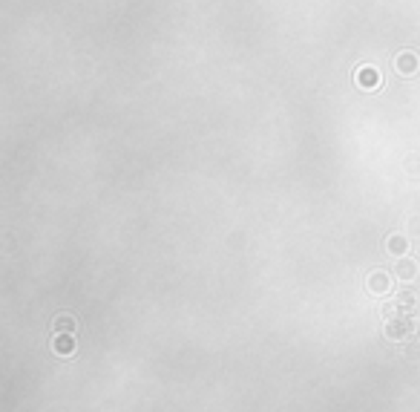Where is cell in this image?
Segmentation results:
<instances>
[{
	"instance_id": "cell-1",
	"label": "cell",
	"mask_w": 420,
	"mask_h": 412,
	"mask_svg": "<svg viewBox=\"0 0 420 412\" xmlns=\"http://www.w3.org/2000/svg\"><path fill=\"white\" fill-rule=\"evenodd\" d=\"M417 69H420V55L415 49L397 52V58H395V72H397V76L412 78V76H417Z\"/></svg>"
},
{
	"instance_id": "cell-2",
	"label": "cell",
	"mask_w": 420,
	"mask_h": 412,
	"mask_svg": "<svg viewBox=\"0 0 420 412\" xmlns=\"http://www.w3.org/2000/svg\"><path fill=\"white\" fill-rule=\"evenodd\" d=\"M383 81V76L377 72V67H360L357 69V87L360 90H377Z\"/></svg>"
},
{
	"instance_id": "cell-3",
	"label": "cell",
	"mask_w": 420,
	"mask_h": 412,
	"mask_svg": "<svg viewBox=\"0 0 420 412\" xmlns=\"http://www.w3.org/2000/svg\"><path fill=\"white\" fill-rule=\"evenodd\" d=\"M388 245H392L395 251H403V245H406V242H403V240H395V242H388Z\"/></svg>"
}]
</instances>
